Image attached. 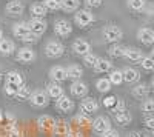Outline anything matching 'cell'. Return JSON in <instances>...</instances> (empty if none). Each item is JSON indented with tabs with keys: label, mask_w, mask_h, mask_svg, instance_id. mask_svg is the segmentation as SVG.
I'll return each instance as SVG.
<instances>
[{
	"label": "cell",
	"mask_w": 154,
	"mask_h": 137,
	"mask_svg": "<svg viewBox=\"0 0 154 137\" xmlns=\"http://www.w3.org/2000/svg\"><path fill=\"white\" fill-rule=\"evenodd\" d=\"M9 137H19V132H17V131H16V132H14V131H9Z\"/></svg>",
	"instance_id": "obj_47"
},
{
	"label": "cell",
	"mask_w": 154,
	"mask_h": 137,
	"mask_svg": "<svg viewBox=\"0 0 154 137\" xmlns=\"http://www.w3.org/2000/svg\"><path fill=\"white\" fill-rule=\"evenodd\" d=\"M125 51H126V48L122 46V45H112L109 49H108V54L111 57H125Z\"/></svg>",
	"instance_id": "obj_30"
},
{
	"label": "cell",
	"mask_w": 154,
	"mask_h": 137,
	"mask_svg": "<svg viewBox=\"0 0 154 137\" xmlns=\"http://www.w3.org/2000/svg\"><path fill=\"white\" fill-rule=\"evenodd\" d=\"M72 49H74L75 54L86 56L88 53H91V45H89V42H86L85 39H77L72 43Z\"/></svg>",
	"instance_id": "obj_10"
},
{
	"label": "cell",
	"mask_w": 154,
	"mask_h": 137,
	"mask_svg": "<svg viewBox=\"0 0 154 137\" xmlns=\"http://www.w3.org/2000/svg\"><path fill=\"white\" fill-rule=\"evenodd\" d=\"M122 76H123V82H126V83H134L140 79L139 71L134 68H125L122 71Z\"/></svg>",
	"instance_id": "obj_19"
},
{
	"label": "cell",
	"mask_w": 154,
	"mask_h": 137,
	"mask_svg": "<svg viewBox=\"0 0 154 137\" xmlns=\"http://www.w3.org/2000/svg\"><path fill=\"white\" fill-rule=\"evenodd\" d=\"M85 6H86V9L88 8H99L100 5H102V0H85Z\"/></svg>",
	"instance_id": "obj_42"
},
{
	"label": "cell",
	"mask_w": 154,
	"mask_h": 137,
	"mask_svg": "<svg viewBox=\"0 0 154 137\" xmlns=\"http://www.w3.org/2000/svg\"><path fill=\"white\" fill-rule=\"evenodd\" d=\"M130 137H146L143 132H140V131H133L131 134H130Z\"/></svg>",
	"instance_id": "obj_46"
},
{
	"label": "cell",
	"mask_w": 154,
	"mask_h": 137,
	"mask_svg": "<svg viewBox=\"0 0 154 137\" xmlns=\"http://www.w3.org/2000/svg\"><path fill=\"white\" fill-rule=\"evenodd\" d=\"M56 108L60 111V113H69V111H72V108H74V102L68 96L63 94L56 100Z\"/></svg>",
	"instance_id": "obj_9"
},
{
	"label": "cell",
	"mask_w": 154,
	"mask_h": 137,
	"mask_svg": "<svg viewBox=\"0 0 154 137\" xmlns=\"http://www.w3.org/2000/svg\"><path fill=\"white\" fill-rule=\"evenodd\" d=\"M5 9H6V12L9 16H20L23 12V9H25V6H23V3L20 2V0H12V2H9L6 5Z\"/></svg>",
	"instance_id": "obj_16"
},
{
	"label": "cell",
	"mask_w": 154,
	"mask_h": 137,
	"mask_svg": "<svg viewBox=\"0 0 154 137\" xmlns=\"http://www.w3.org/2000/svg\"><path fill=\"white\" fill-rule=\"evenodd\" d=\"M143 123H145V126H146L149 131H154V116H152V117H146Z\"/></svg>",
	"instance_id": "obj_43"
},
{
	"label": "cell",
	"mask_w": 154,
	"mask_h": 137,
	"mask_svg": "<svg viewBox=\"0 0 154 137\" xmlns=\"http://www.w3.org/2000/svg\"><path fill=\"white\" fill-rule=\"evenodd\" d=\"M80 2L79 0H60V9H65V11H75L79 8Z\"/></svg>",
	"instance_id": "obj_28"
},
{
	"label": "cell",
	"mask_w": 154,
	"mask_h": 137,
	"mask_svg": "<svg viewBox=\"0 0 154 137\" xmlns=\"http://www.w3.org/2000/svg\"><path fill=\"white\" fill-rule=\"evenodd\" d=\"M151 59H154V49H152V51H151Z\"/></svg>",
	"instance_id": "obj_49"
},
{
	"label": "cell",
	"mask_w": 154,
	"mask_h": 137,
	"mask_svg": "<svg viewBox=\"0 0 154 137\" xmlns=\"http://www.w3.org/2000/svg\"><path fill=\"white\" fill-rule=\"evenodd\" d=\"M46 12L48 11H46V8L42 3H34L31 6V14H32L34 19H43L46 16Z\"/></svg>",
	"instance_id": "obj_27"
},
{
	"label": "cell",
	"mask_w": 154,
	"mask_h": 137,
	"mask_svg": "<svg viewBox=\"0 0 154 137\" xmlns=\"http://www.w3.org/2000/svg\"><path fill=\"white\" fill-rule=\"evenodd\" d=\"M79 109H80V114L89 116V114L96 113V111L99 109V103L94 100V99H89V97H88V99H83V100H82Z\"/></svg>",
	"instance_id": "obj_8"
},
{
	"label": "cell",
	"mask_w": 154,
	"mask_h": 137,
	"mask_svg": "<svg viewBox=\"0 0 154 137\" xmlns=\"http://www.w3.org/2000/svg\"><path fill=\"white\" fill-rule=\"evenodd\" d=\"M91 126H93V129H94L97 134H103L105 131L111 129V122H109V119L105 117V116H99V117H96V119L91 122Z\"/></svg>",
	"instance_id": "obj_5"
},
{
	"label": "cell",
	"mask_w": 154,
	"mask_h": 137,
	"mask_svg": "<svg viewBox=\"0 0 154 137\" xmlns=\"http://www.w3.org/2000/svg\"><path fill=\"white\" fill-rule=\"evenodd\" d=\"M23 42H26V43H32V42H35V35L29 32V34H28V35L23 39Z\"/></svg>",
	"instance_id": "obj_45"
},
{
	"label": "cell",
	"mask_w": 154,
	"mask_h": 137,
	"mask_svg": "<svg viewBox=\"0 0 154 137\" xmlns=\"http://www.w3.org/2000/svg\"><path fill=\"white\" fill-rule=\"evenodd\" d=\"M142 68L143 69H146V71H154V59H151V57H143L142 60Z\"/></svg>",
	"instance_id": "obj_38"
},
{
	"label": "cell",
	"mask_w": 154,
	"mask_h": 137,
	"mask_svg": "<svg viewBox=\"0 0 154 137\" xmlns=\"http://www.w3.org/2000/svg\"><path fill=\"white\" fill-rule=\"evenodd\" d=\"M49 76H51V80L56 82V83L65 82V80L68 79V76H66V68H63V66H54V68H51Z\"/></svg>",
	"instance_id": "obj_11"
},
{
	"label": "cell",
	"mask_w": 154,
	"mask_h": 137,
	"mask_svg": "<svg viewBox=\"0 0 154 137\" xmlns=\"http://www.w3.org/2000/svg\"><path fill=\"white\" fill-rule=\"evenodd\" d=\"M97 60H99V57L96 54H93V53H88L86 56H83V63L86 66H89V68H94V65L97 63Z\"/></svg>",
	"instance_id": "obj_35"
},
{
	"label": "cell",
	"mask_w": 154,
	"mask_h": 137,
	"mask_svg": "<svg viewBox=\"0 0 154 137\" xmlns=\"http://www.w3.org/2000/svg\"><path fill=\"white\" fill-rule=\"evenodd\" d=\"M117 102H119V99L117 97H114V96H109V97H106L105 100H103V105L108 108V109H114L116 108V105H117Z\"/></svg>",
	"instance_id": "obj_39"
},
{
	"label": "cell",
	"mask_w": 154,
	"mask_h": 137,
	"mask_svg": "<svg viewBox=\"0 0 154 137\" xmlns=\"http://www.w3.org/2000/svg\"><path fill=\"white\" fill-rule=\"evenodd\" d=\"M108 80L111 82V85H120V83L123 82L122 71H119V69H114V71H111V74H109Z\"/></svg>",
	"instance_id": "obj_33"
},
{
	"label": "cell",
	"mask_w": 154,
	"mask_h": 137,
	"mask_svg": "<svg viewBox=\"0 0 154 137\" xmlns=\"http://www.w3.org/2000/svg\"><path fill=\"white\" fill-rule=\"evenodd\" d=\"M53 132H54L56 137H68V134H69L71 131H69L68 123H65V122H56Z\"/></svg>",
	"instance_id": "obj_20"
},
{
	"label": "cell",
	"mask_w": 154,
	"mask_h": 137,
	"mask_svg": "<svg viewBox=\"0 0 154 137\" xmlns=\"http://www.w3.org/2000/svg\"><path fill=\"white\" fill-rule=\"evenodd\" d=\"M131 114L128 113L126 109H123V111H119V113H114V120L117 122V123H120V125H128V123L131 122Z\"/></svg>",
	"instance_id": "obj_24"
},
{
	"label": "cell",
	"mask_w": 154,
	"mask_h": 137,
	"mask_svg": "<svg viewBox=\"0 0 154 137\" xmlns=\"http://www.w3.org/2000/svg\"><path fill=\"white\" fill-rule=\"evenodd\" d=\"M122 29L119 26H116V25H108V26L103 29V39L109 43H117L120 39H122Z\"/></svg>",
	"instance_id": "obj_2"
},
{
	"label": "cell",
	"mask_w": 154,
	"mask_h": 137,
	"mask_svg": "<svg viewBox=\"0 0 154 137\" xmlns=\"http://www.w3.org/2000/svg\"><path fill=\"white\" fill-rule=\"evenodd\" d=\"M6 83H12L16 86H20V85H23V77L17 71H9L6 74Z\"/></svg>",
	"instance_id": "obj_26"
},
{
	"label": "cell",
	"mask_w": 154,
	"mask_h": 137,
	"mask_svg": "<svg viewBox=\"0 0 154 137\" xmlns=\"http://www.w3.org/2000/svg\"><path fill=\"white\" fill-rule=\"evenodd\" d=\"M46 11H59L60 9V0H45L42 3Z\"/></svg>",
	"instance_id": "obj_36"
},
{
	"label": "cell",
	"mask_w": 154,
	"mask_h": 137,
	"mask_svg": "<svg viewBox=\"0 0 154 137\" xmlns=\"http://www.w3.org/2000/svg\"><path fill=\"white\" fill-rule=\"evenodd\" d=\"M17 59L23 63H31V62L35 59V53L31 48H20L17 51Z\"/></svg>",
	"instance_id": "obj_13"
},
{
	"label": "cell",
	"mask_w": 154,
	"mask_h": 137,
	"mask_svg": "<svg viewBox=\"0 0 154 137\" xmlns=\"http://www.w3.org/2000/svg\"><path fill=\"white\" fill-rule=\"evenodd\" d=\"M125 57L128 60H131V62H140L143 59V54L140 49L137 48H126V51H125Z\"/></svg>",
	"instance_id": "obj_22"
},
{
	"label": "cell",
	"mask_w": 154,
	"mask_h": 137,
	"mask_svg": "<svg viewBox=\"0 0 154 137\" xmlns=\"http://www.w3.org/2000/svg\"><path fill=\"white\" fill-rule=\"evenodd\" d=\"M48 94L45 91H34L29 97V100H31V105L35 106V108H43L48 105Z\"/></svg>",
	"instance_id": "obj_7"
},
{
	"label": "cell",
	"mask_w": 154,
	"mask_h": 137,
	"mask_svg": "<svg viewBox=\"0 0 154 137\" xmlns=\"http://www.w3.org/2000/svg\"><path fill=\"white\" fill-rule=\"evenodd\" d=\"M74 22H75V25L79 28H86V26H89V25L94 22V16H93V12L89 9H80V11L75 12Z\"/></svg>",
	"instance_id": "obj_1"
},
{
	"label": "cell",
	"mask_w": 154,
	"mask_h": 137,
	"mask_svg": "<svg viewBox=\"0 0 154 137\" xmlns=\"http://www.w3.org/2000/svg\"><path fill=\"white\" fill-rule=\"evenodd\" d=\"M66 76H68V79H71V80H80V77L83 76V69L79 66V65H69L68 68H66Z\"/></svg>",
	"instance_id": "obj_21"
},
{
	"label": "cell",
	"mask_w": 154,
	"mask_h": 137,
	"mask_svg": "<svg viewBox=\"0 0 154 137\" xmlns=\"http://www.w3.org/2000/svg\"><path fill=\"white\" fill-rule=\"evenodd\" d=\"M17 90H19V86L12 85V83H6V85H5V93H6L8 96H16Z\"/></svg>",
	"instance_id": "obj_41"
},
{
	"label": "cell",
	"mask_w": 154,
	"mask_h": 137,
	"mask_svg": "<svg viewBox=\"0 0 154 137\" xmlns=\"http://www.w3.org/2000/svg\"><path fill=\"white\" fill-rule=\"evenodd\" d=\"M137 39L145 43V45H151L154 42V31L149 29V28H142V29H139L137 32Z\"/></svg>",
	"instance_id": "obj_17"
},
{
	"label": "cell",
	"mask_w": 154,
	"mask_h": 137,
	"mask_svg": "<svg viewBox=\"0 0 154 137\" xmlns=\"http://www.w3.org/2000/svg\"><path fill=\"white\" fill-rule=\"evenodd\" d=\"M111 68H112V63L106 59H99L97 63L94 65L96 72H108V71H111Z\"/></svg>",
	"instance_id": "obj_25"
},
{
	"label": "cell",
	"mask_w": 154,
	"mask_h": 137,
	"mask_svg": "<svg viewBox=\"0 0 154 137\" xmlns=\"http://www.w3.org/2000/svg\"><path fill=\"white\" fill-rule=\"evenodd\" d=\"M37 125H38V128H40L42 131L48 132V131H53V129H54L56 120L51 117V116H46V114H45V116H40V117H38Z\"/></svg>",
	"instance_id": "obj_12"
},
{
	"label": "cell",
	"mask_w": 154,
	"mask_h": 137,
	"mask_svg": "<svg viewBox=\"0 0 154 137\" xmlns=\"http://www.w3.org/2000/svg\"><path fill=\"white\" fill-rule=\"evenodd\" d=\"M3 39V32H2V29H0V40Z\"/></svg>",
	"instance_id": "obj_48"
},
{
	"label": "cell",
	"mask_w": 154,
	"mask_h": 137,
	"mask_svg": "<svg viewBox=\"0 0 154 137\" xmlns=\"http://www.w3.org/2000/svg\"><path fill=\"white\" fill-rule=\"evenodd\" d=\"M148 93H149V88L145 85V83H140V85H137L136 88L133 90V96L134 97H137V99H145L146 96H148Z\"/></svg>",
	"instance_id": "obj_29"
},
{
	"label": "cell",
	"mask_w": 154,
	"mask_h": 137,
	"mask_svg": "<svg viewBox=\"0 0 154 137\" xmlns=\"http://www.w3.org/2000/svg\"><path fill=\"white\" fill-rule=\"evenodd\" d=\"M142 111H143V113H154V99H152V100H151V99H149V100H145L143 102V105H142Z\"/></svg>",
	"instance_id": "obj_40"
},
{
	"label": "cell",
	"mask_w": 154,
	"mask_h": 137,
	"mask_svg": "<svg viewBox=\"0 0 154 137\" xmlns=\"http://www.w3.org/2000/svg\"><path fill=\"white\" fill-rule=\"evenodd\" d=\"M14 53V43L8 39L0 40V56H9Z\"/></svg>",
	"instance_id": "obj_23"
},
{
	"label": "cell",
	"mask_w": 154,
	"mask_h": 137,
	"mask_svg": "<svg viewBox=\"0 0 154 137\" xmlns=\"http://www.w3.org/2000/svg\"><path fill=\"white\" fill-rule=\"evenodd\" d=\"M151 86H152V90H154V79H152V82H151Z\"/></svg>",
	"instance_id": "obj_50"
},
{
	"label": "cell",
	"mask_w": 154,
	"mask_h": 137,
	"mask_svg": "<svg viewBox=\"0 0 154 137\" xmlns=\"http://www.w3.org/2000/svg\"><path fill=\"white\" fill-rule=\"evenodd\" d=\"M128 6L133 11H140L145 6V0H128Z\"/></svg>",
	"instance_id": "obj_37"
},
{
	"label": "cell",
	"mask_w": 154,
	"mask_h": 137,
	"mask_svg": "<svg viewBox=\"0 0 154 137\" xmlns=\"http://www.w3.org/2000/svg\"><path fill=\"white\" fill-rule=\"evenodd\" d=\"M71 94L74 97H85L88 94V86L83 82H80V80H75L71 85Z\"/></svg>",
	"instance_id": "obj_15"
},
{
	"label": "cell",
	"mask_w": 154,
	"mask_h": 137,
	"mask_svg": "<svg viewBox=\"0 0 154 137\" xmlns=\"http://www.w3.org/2000/svg\"><path fill=\"white\" fill-rule=\"evenodd\" d=\"M96 88L99 93H108L111 90V82L108 79H99L96 82Z\"/></svg>",
	"instance_id": "obj_32"
},
{
	"label": "cell",
	"mask_w": 154,
	"mask_h": 137,
	"mask_svg": "<svg viewBox=\"0 0 154 137\" xmlns=\"http://www.w3.org/2000/svg\"><path fill=\"white\" fill-rule=\"evenodd\" d=\"M54 32L59 35V37H68L71 32H72V26L71 23L65 19H60L54 23Z\"/></svg>",
	"instance_id": "obj_6"
},
{
	"label": "cell",
	"mask_w": 154,
	"mask_h": 137,
	"mask_svg": "<svg viewBox=\"0 0 154 137\" xmlns=\"http://www.w3.org/2000/svg\"><path fill=\"white\" fill-rule=\"evenodd\" d=\"M75 123H77L79 126L85 128V126L91 125V119H89V116H86V114H77V116H75Z\"/></svg>",
	"instance_id": "obj_34"
},
{
	"label": "cell",
	"mask_w": 154,
	"mask_h": 137,
	"mask_svg": "<svg viewBox=\"0 0 154 137\" xmlns=\"http://www.w3.org/2000/svg\"><path fill=\"white\" fill-rule=\"evenodd\" d=\"M28 28H29V32L31 34H34L35 37H38V35H42L45 31H46V28H48V25H46V22L43 20V19H31L29 22H28Z\"/></svg>",
	"instance_id": "obj_4"
},
{
	"label": "cell",
	"mask_w": 154,
	"mask_h": 137,
	"mask_svg": "<svg viewBox=\"0 0 154 137\" xmlns=\"http://www.w3.org/2000/svg\"><path fill=\"white\" fill-rule=\"evenodd\" d=\"M31 88H28L26 85H20L19 86V90H17V93H16V97L17 99H20V100H25V99H29L31 97Z\"/></svg>",
	"instance_id": "obj_31"
},
{
	"label": "cell",
	"mask_w": 154,
	"mask_h": 137,
	"mask_svg": "<svg viewBox=\"0 0 154 137\" xmlns=\"http://www.w3.org/2000/svg\"><path fill=\"white\" fill-rule=\"evenodd\" d=\"M63 53H65V48H63V45L57 40L48 42L46 46H45V54L49 59H57V57L63 56Z\"/></svg>",
	"instance_id": "obj_3"
},
{
	"label": "cell",
	"mask_w": 154,
	"mask_h": 137,
	"mask_svg": "<svg viewBox=\"0 0 154 137\" xmlns=\"http://www.w3.org/2000/svg\"><path fill=\"white\" fill-rule=\"evenodd\" d=\"M12 32H14V35L17 37V39L23 40L25 37L29 34L28 23H26V22H19V23H16V25H14V28H12Z\"/></svg>",
	"instance_id": "obj_14"
},
{
	"label": "cell",
	"mask_w": 154,
	"mask_h": 137,
	"mask_svg": "<svg viewBox=\"0 0 154 137\" xmlns=\"http://www.w3.org/2000/svg\"><path fill=\"white\" fill-rule=\"evenodd\" d=\"M102 137H119V132L117 131H116V129H108V131H105L103 134H100Z\"/></svg>",
	"instance_id": "obj_44"
},
{
	"label": "cell",
	"mask_w": 154,
	"mask_h": 137,
	"mask_svg": "<svg viewBox=\"0 0 154 137\" xmlns=\"http://www.w3.org/2000/svg\"><path fill=\"white\" fill-rule=\"evenodd\" d=\"M48 97H53V99H59L60 96H63V88L60 86V83H56V82H51L46 85V91Z\"/></svg>",
	"instance_id": "obj_18"
}]
</instances>
